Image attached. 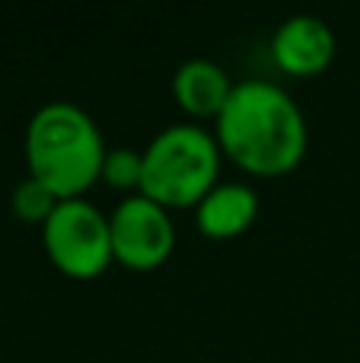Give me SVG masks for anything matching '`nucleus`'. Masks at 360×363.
Segmentation results:
<instances>
[{
  "mask_svg": "<svg viewBox=\"0 0 360 363\" xmlns=\"http://www.w3.org/2000/svg\"><path fill=\"white\" fill-rule=\"evenodd\" d=\"M217 144L249 176L297 169L310 144L306 118L293 96L268 80H242L217 115Z\"/></svg>",
  "mask_w": 360,
  "mask_h": 363,
  "instance_id": "f257e3e1",
  "label": "nucleus"
},
{
  "mask_svg": "<svg viewBox=\"0 0 360 363\" xmlns=\"http://www.w3.org/2000/svg\"><path fill=\"white\" fill-rule=\"evenodd\" d=\"M108 147L93 115L77 102H45L26 128V163L57 201L83 198L96 179H102V160Z\"/></svg>",
  "mask_w": 360,
  "mask_h": 363,
  "instance_id": "f03ea898",
  "label": "nucleus"
},
{
  "mask_svg": "<svg viewBox=\"0 0 360 363\" xmlns=\"http://www.w3.org/2000/svg\"><path fill=\"white\" fill-rule=\"evenodd\" d=\"M220 144L201 125L179 121L166 125L144 147V182L140 194L153 198L166 211L198 207V201L217 185Z\"/></svg>",
  "mask_w": 360,
  "mask_h": 363,
  "instance_id": "7ed1b4c3",
  "label": "nucleus"
},
{
  "mask_svg": "<svg viewBox=\"0 0 360 363\" xmlns=\"http://www.w3.org/2000/svg\"><path fill=\"white\" fill-rule=\"evenodd\" d=\"M42 245L48 262L74 281H93L115 262L108 217L86 198L61 201L51 211L42 223Z\"/></svg>",
  "mask_w": 360,
  "mask_h": 363,
  "instance_id": "20e7f679",
  "label": "nucleus"
},
{
  "mask_svg": "<svg viewBox=\"0 0 360 363\" xmlns=\"http://www.w3.org/2000/svg\"><path fill=\"white\" fill-rule=\"evenodd\" d=\"M112 255L131 271H153L169 262L176 249V223L163 204L147 194H128L112 213Z\"/></svg>",
  "mask_w": 360,
  "mask_h": 363,
  "instance_id": "39448f33",
  "label": "nucleus"
},
{
  "mask_svg": "<svg viewBox=\"0 0 360 363\" xmlns=\"http://www.w3.org/2000/svg\"><path fill=\"white\" fill-rule=\"evenodd\" d=\"M335 32L313 13L287 16L271 38V57L281 70L293 77H316L335 61Z\"/></svg>",
  "mask_w": 360,
  "mask_h": 363,
  "instance_id": "423d86ee",
  "label": "nucleus"
},
{
  "mask_svg": "<svg viewBox=\"0 0 360 363\" xmlns=\"http://www.w3.org/2000/svg\"><path fill=\"white\" fill-rule=\"evenodd\" d=\"M259 217V191L246 182H217L195 207V223L208 239H236Z\"/></svg>",
  "mask_w": 360,
  "mask_h": 363,
  "instance_id": "0eeeda50",
  "label": "nucleus"
},
{
  "mask_svg": "<svg viewBox=\"0 0 360 363\" xmlns=\"http://www.w3.org/2000/svg\"><path fill=\"white\" fill-rule=\"evenodd\" d=\"M236 83H230L227 70L210 57H191L179 64L172 74V96L176 102L195 118H214L223 112Z\"/></svg>",
  "mask_w": 360,
  "mask_h": 363,
  "instance_id": "6e6552de",
  "label": "nucleus"
},
{
  "mask_svg": "<svg viewBox=\"0 0 360 363\" xmlns=\"http://www.w3.org/2000/svg\"><path fill=\"white\" fill-rule=\"evenodd\" d=\"M102 179L118 191H140L144 182V150L137 147H108L102 160Z\"/></svg>",
  "mask_w": 360,
  "mask_h": 363,
  "instance_id": "1a4fd4ad",
  "label": "nucleus"
},
{
  "mask_svg": "<svg viewBox=\"0 0 360 363\" xmlns=\"http://www.w3.org/2000/svg\"><path fill=\"white\" fill-rule=\"evenodd\" d=\"M57 204H61V201L32 176L19 182V185L13 188V198H10L13 213H16L19 220H26V223H38V226L51 217V211H55Z\"/></svg>",
  "mask_w": 360,
  "mask_h": 363,
  "instance_id": "9d476101",
  "label": "nucleus"
}]
</instances>
